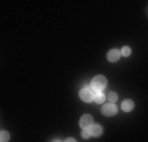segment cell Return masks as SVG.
I'll use <instances>...</instances> for the list:
<instances>
[{
  "label": "cell",
  "instance_id": "obj_1",
  "mask_svg": "<svg viewBox=\"0 0 148 142\" xmlns=\"http://www.w3.org/2000/svg\"><path fill=\"white\" fill-rule=\"evenodd\" d=\"M106 85H107L106 77L104 76H96V77H93V81H91V90L93 92H101L103 88H106Z\"/></svg>",
  "mask_w": 148,
  "mask_h": 142
},
{
  "label": "cell",
  "instance_id": "obj_2",
  "mask_svg": "<svg viewBox=\"0 0 148 142\" xmlns=\"http://www.w3.org/2000/svg\"><path fill=\"white\" fill-rule=\"evenodd\" d=\"M80 98H82L85 103L91 101V99L95 98V95H93V90H91L90 87H87V85H85V87H84L82 90H80Z\"/></svg>",
  "mask_w": 148,
  "mask_h": 142
},
{
  "label": "cell",
  "instance_id": "obj_3",
  "mask_svg": "<svg viewBox=\"0 0 148 142\" xmlns=\"http://www.w3.org/2000/svg\"><path fill=\"white\" fill-rule=\"evenodd\" d=\"M115 112H117V106H115L114 103H109V104L103 106V114H104V115L110 117V115H114Z\"/></svg>",
  "mask_w": 148,
  "mask_h": 142
},
{
  "label": "cell",
  "instance_id": "obj_4",
  "mask_svg": "<svg viewBox=\"0 0 148 142\" xmlns=\"http://www.w3.org/2000/svg\"><path fill=\"white\" fill-rule=\"evenodd\" d=\"M91 125H93V119H91V115L85 114V115L80 117V126L82 128H90Z\"/></svg>",
  "mask_w": 148,
  "mask_h": 142
},
{
  "label": "cell",
  "instance_id": "obj_5",
  "mask_svg": "<svg viewBox=\"0 0 148 142\" xmlns=\"http://www.w3.org/2000/svg\"><path fill=\"white\" fill-rule=\"evenodd\" d=\"M120 55H121V52H120V51H117V49H112V51H109L107 59H109V62H117V60L120 59Z\"/></svg>",
  "mask_w": 148,
  "mask_h": 142
},
{
  "label": "cell",
  "instance_id": "obj_6",
  "mask_svg": "<svg viewBox=\"0 0 148 142\" xmlns=\"http://www.w3.org/2000/svg\"><path fill=\"white\" fill-rule=\"evenodd\" d=\"M88 130H90L91 136H101V134H103V128H101L99 125H91Z\"/></svg>",
  "mask_w": 148,
  "mask_h": 142
},
{
  "label": "cell",
  "instance_id": "obj_7",
  "mask_svg": "<svg viewBox=\"0 0 148 142\" xmlns=\"http://www.w3.org/2000/svg\"><path fill=\"white\" fill-rule=\"evenodd\" d=\"M123 111H126V112H129V111H132L134 109V103L131 101V99H126V101H123Z\"/></svg>",
  "mask_w": 148,
  "mask_h": 142
},
{
  "label": "cell",
  "instance_id": "obj_8",
  "mask_svg": "<svg viewBox=\"0 0 148 142\" xmlns=\"http://www.w3.org/2000/svg\"><path fill=\"white\" fill-rule=\"evenodd\" d=\"M95 103H98V104H103L104 103V99H106V97L103 93H101V92H96V95H95Z\"/></svg>",
  "mask_w": 148,
  "mask_h": 142
},
{
  "label": "cell",
  "instance_id": "obj_9",
  "mask_svg": "<svg viewBox=\"0 0 148 142\" xmlns=\"http://www.w3.org/2000/svg\"><path fill=\"white\" fill-rule=\"evenodd\" d=\"M0 141H2V142H8L10 141V133L2 131V134H0Z\"/></svg>",
  "mask_w": 148,
  "mask_h": 142
},
{
  "label": "cell",
  "instance_id": "obj_10",
  "mask_svg": "<svg viewBox=\"0 0 148 142\" xmlns=\"http://www.w3.org/2000/svg\"><path fill=\"white\" fill-rule=\"evenodd\" d=\"M107 101H109V103H115V101H117V93L110 92V93L107 95Z\"/></svg>",
  "mask_w": 148,
  "mask_h": 142
},
{
  "label": "cell",
  "instance_id": "obj_11",
  "mask_svg": "<svg viewBox=\"0 0 148 142\" xmlns=\"http://www.w3.org/2000/svg\"><path fill=\"white\" fill-rule=\"evenodd\" d=\"M90 136H91L90 130H88V128H84V130H82V137H84V139H87V137H90Z\"/></svg>",
  "mask_w": 148,
  "mask_h": 142
},
{
  "label": "cell",
  "instance_id": "obj_12",
  "mask_svg": "<svg viewBox=\"0 0 148 142\" xmlns=\"http://www.w3.org/2000/svg\"><path fill=\"white\" fill-rule=\"evenodd\" d=\"M121 54L125 55V57H128L129 54H131V48H128V46H126V48H123V51H121Z\"/></svg>",
  "mask_w": 148,
  "mask_h": 142
},
{
  "label": "cell",
  "instance_id": "obj_13",
  "mask_svg": "<svg viewBox=\"0 0 148 142\" xmlns=\"http://www.w3.org/2000/svg\"><path fill=\"white\" fill-rule=\"evenodd\" d=\"M65 142H76V141H74V139H71V137H69V139H66Z\"/></svg>",
  "mask_w": 148,
  "mask_h": 142
},
{
  "label": "cell",
  "instance_id": "obj_14",
  "mask_svg": "<svg viewBox=\"0 0 148 142\" xmlns=\"http://www.w3.org/2000/svg\"><path fill=\"white\" fill-rule=\"evenodd\" d=\"M54 142H60V141H54Z\"/></svg>",
  "mask_w": 148,
  "mask_h": 142
}]
</instances>
